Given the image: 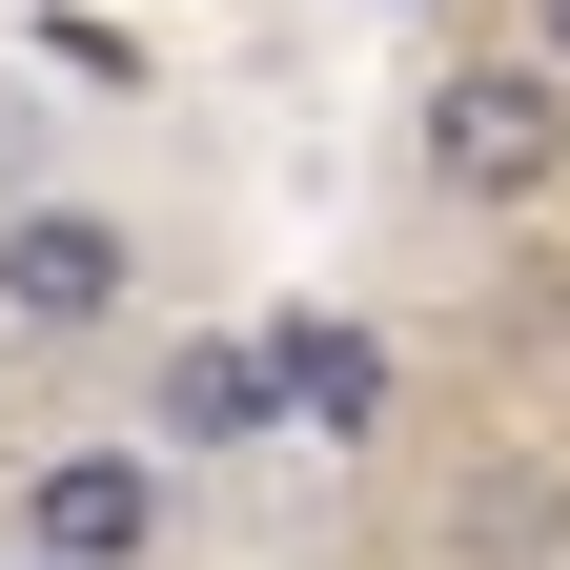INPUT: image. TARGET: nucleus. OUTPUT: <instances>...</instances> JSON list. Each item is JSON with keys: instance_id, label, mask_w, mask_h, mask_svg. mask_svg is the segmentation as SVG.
I'll return each mask as SVG.
<instances>
[{"instance_id": "2", "label": "nucleus", "mask_w": 570, "mask_h": 570, "mask_svg": "<svg viewBox=\"0 0 570 570\" xmlns=\"http://www.w3.org/2000/svg\"><path fill=\"white\" fill-rule=\"evenodd\" d=\"M21 530L82 550V570H142V550L184 530V449H164V428H82V449L21 469Z\"/></svg>"}, {"instance_id": "8", "label": "nucleus", "mask_w": 570, "mask_h": 570, "mask_svg": "<svg viewBox=\"0 0 570 570\" xmlns=\"http://www.w3.org/2000/svg\"><path fill=\"white\" fill-rule=\"evenodd\" d=\"M0 570H82V550H41V530H21V550H0Z\"/></svg>"}, {"instance_id": "3", "label": "nucleus", "mask_w": 570, "mask_h": 570, "mask_svg": "<svg viewBox=\"0 0 570 570\" xmlns=\"http://www.w3.org/2000/svg\"><path fill=\"white\" fill-rule=\"evenodd\" d=\"M122 306H142V245L102 204H21V225H0V326L21 346H102Z\"/></svg>"}, {"instance_id": "1", "label": "nucleus", "mask_w": 570, "mask_h": 570, "mask_svg": "<svg viewBox=\"0 0 570 570\" xmlns=\"http://www.w3.org/2000/svg\"><path fill=\"white\" fill-rule=\"evenodd\" d=\"M407 142H428L449 204H550V184H570V61H550V41H530V61H449Z\"/></svg>"}, {"instance_id": "7", "label": "nucleus", "mask_w": 570, "mask_h": 570, "mask_svg": "<svg viewBox=\"0 0 570 570\" xmlns=\"http://www.w3.org/2000/svg\"><path fill=\"white\" fill-rule=\"evenodd\" d=\"M530 41H550V61H570V0H530Z\"/></svg>"}, {"instance_id": "5", "label": "nucleus", "mask_w": 570, "mask_h": 570, "mask_svg": "<svg viewBox=\"0 0 570 570\" xmlns=\"http://www.w3.org/2000/svg\"><path fill=\"white\" fill-rule=\"evenodd\" d=\"M550 530H570V510H550L530 449H469V469H449V570H550Z\"/></svg>"}, {"instance_id": "4", "label": "nucleus", "mask_w": 570, "mask_h": 570, "mask_svg": "<svg viewBox=\"0 0 570 570\" xmlns=\"http://www.w3.org/2000/svg\"><path fill=\"white\" fill-rule=\"evenodd\" d=\"M285 407V346H225V326H184L164 346V449L204 469V449H245V428Z\"/></svg>"}, {"instance_id": "6", "label": "nucleus", "mask_w": 570, "mask_h": 570, "mask_svg": "<svg viewBox=\"0 0 570 570\" xmlns=\"http://www.w3.org/2000/svg\"><path fill=\"white\" fill-rule=\"evenodd\" d=\"M265 346H285V407H306V428H387V346L367 326H306V306H285Z\"/></svg>"}]
</instances>
